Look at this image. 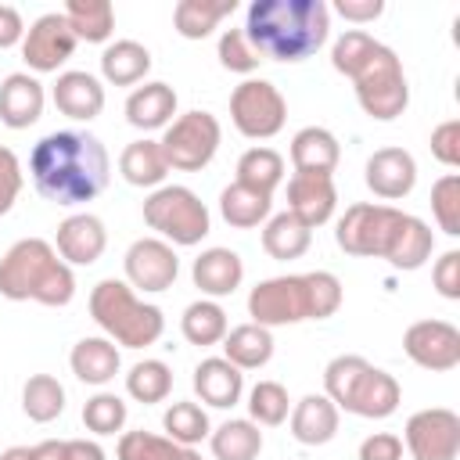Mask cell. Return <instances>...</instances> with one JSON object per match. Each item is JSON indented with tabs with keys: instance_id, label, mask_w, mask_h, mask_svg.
<instances>
[{
	"instance_id": "cell-54",
	"label": "cell",
	"mask_w": 460,
	"mask_h": 460,
	"mask_svg": "<svg viewBox=\"0 0 460 460\" xmlns=\"http://www.w3.org/2000/svg\"><path fill=\"white\" fill-rule=\"evenodd\" d=\"M65 446H68V460H108V453L93 438H65Z\"/></svg>"
},
{
	"instance_id": "cell-18",
	"label": "cell",
	"mask_w": 460,
	"mask_h": 460,
	"mask_svg": "<svg viewBox=\"0 0 460 460\" xmlns=\"http://www.w3.org/2000/svg\"><path fill=\"white\" fill-rule=\"evenodd\" d=\"M47 90L32 72H11L0 79V122L7 129H29L43 119Z\"/></svg>"
},
{
	"instance_id": "cell-52",
	"label": "cell",
	"mask_w": 460,
	"mask_h": 460,
	"mask_svg": "<svg viewBox=\"0 0 460 460\" xmlns=\"http://www.w3.org/2000/svg\"><path fill=\"white\" fill-rule=\"evenodd\" d=\"M334 11L352 25H367L385 14V0H334Z\"/></svg>"
},
{
	"instance_id": "cell-45",
	"label": "cell",
	"mask_w": 460,
	"mask_h": 460,
	"mask_svg": "<svg viewBox=\"0 0 460 460\" xmlns=\"http://www.w3.org/2000/svg\"><path fill=\"white\" fill-rule=\"evenodd\" d=\"M431 216L442 234L460 237V176L446 172L431 183Z\"/></svg>"
},
{
	"instance_id": "cell-25",
	"label": "cell",
	"mask_w": 460,
	"mask_h": 460,
	"mask_svg": "<svg viewBox=\"0 0 460 460\" xmlns=\"http://www.w3.org/2000/svg\"><path fill=\"white\" fill-rule=\"evenodd\" d=\"M176 119V90L162 79L155 83H144V86H133L129 97H126V122L133 129H165L169 122Z\"/></svg>"
},
{
	"instance_id": "cell-14",
	"label": "cell",
	"mask_w": 460,
	"mask_h": 460,
	"mask_svg": "<svg viewBox=\"0 0 460 460\" xmlns=\"http://www.w3.org/2000/svg\"><path fill=\"white\" fill-rule=\"evenodd\" d=\"M402 352L420 370H453L460 367V331L449 320H417L402 331Z\"/></svg>"
},
{
	"instance_id": "cell-5",
	"label": "cell",
	"mask_w": 460,
	"mask_h": 460,
	"mask_svg": "<svg viewBox=\"0 0 460 460\" xmlns=\"http://www.w3.org/2000/svg\"><path fill=\"white\" fill-rule=\"evenodd\" d=\"M90 316L104 331V338H111L122 349H147L165 331L162 309L144 302L126 280H115V277H104L93 284Z\"/></svg>"
},
{
	"instance_id": "cell-19",
	"label": "cell",
	"mask_w": 460,
	"mask_h": 460,
	"mask_svg": "<svg viewBox=\"0 0 460 460\" xmlns=\"http://www.w3.org/2000/svg\"><path fill=\"white\" fill-rule=\"evenodd\" d=\"M50 101L61 115H68L75 122H90L104 111V83L83 68L58 72V83L50 86Z\"/></svg>"
},
{
	"instance_id": "cell-35",
	"label": "cell",
	"mask_w": 460,
	"mask_h": 460,
	"mask_svg": "<svg viewBox=\"0 0 460 460\" xmlns=\"http://www.w3.org/2000/svg\"><path fill=\"white\" fill-rule=\"evenodd\" d=\"M180 331L190 345L198 349H208V345H219L230 331V320H226V309L216 302V298H198L183 309L180 316Z\"/></svg>"
},
{
	"instance_id": "cell-2",
	"label": "cell",
	"mask_w": 460,
	"mask_h": 460,
	"mask_svg": "<svg viewBox=\"0 0 460 460\" xmlns=\"http://www.w3.org/2000/svg\"><path fill=\"white\" fill-rule=\"evenodd\" d=\"M241 32L259 58L305 61L331 40V7L323 0H252Z\"/></svg>"
},
{
	"instance_id": "cell-49",
	"label": "cell",
	"mask_w": 460,
	"mask_h": 460,
	"mask_svg": "<svg viewBox=\"0 0 460 460\" xmlns=\"http://www.w3.org/2000/svg\"><path fill=\"white\" fill-rule=\"evenodd\" d=\"M431 155L446 165L456 169L460 165V119H446L431 129Z\"/></svg>"
},
{
	"instance_id": "cell-8",
	"label": "cell",
	"mask_w": 460,
	"mask_h": 460,
	"mask_svg": "<svg viewBox=\"0 0 460 460\" xmlns=\"http://www.w3.org/2000/svg\"><path fill=\"white\" fill-rule=\"evenodd\" d=\"M402 208L395 205H381V201H356L345 208V216L334 226V241L345 255L356 259H385L395 230L402 223Z\"/></svg>"
},
{
	"instance_id": "cell-55",
	"label": "cell",
	"mask_w": 460,
	"mask_h": 460,
	"mask_svg": "<svg viewBox=\"0 0 460 460\" xmlns=\"http://www.w3.org/2000/svg\"><path fill=\"white\" fill-rule=\"evenodd\" d=\"M32 456L36 460H68V446H65V438H43L40 446H32Z\"/></svg>"
},
{
	"instance_id": "cell-22",
	"label": "cell",
	"mask_w": 460,
	"mask_h": 460,
	"mask_svg": "<svg viewBox=\"0 0 460 460\" xmlns=\"http://www.w3.org/2000/svg\"><path fill=\"white\" fill-rule=\"evenodd\" d=\"M190 385H194V395H198L205 406H212V410H230V406H237L241 395H244V370H237V367H234L230 359H223V356H208V359H201V363L194 367Z\"/></svg>"
},
{
	"instance_id": "cell-37",
	"label": "cell",
	"mask_w": 460,
	"mask_h": 460,
	"mask_svg": "<svg viewBox=\"0 0 460 460\" xmlns=\"http://www.w3.org/2000/svg\"><path fill=\"white\" fill-rule=\"evenodd\" d=\"M237 183L262 190V194H273L284 183V155L273 147H262V144L248 147L237 158Z\"/></svg>"
},
{
	"instance_id": "cell-20",
	"label": "cell",
	"mask_w": 460,
	"mask_h": 460,
	"mask_svg": "<svg viewBox=\"0 0 460 460\" xmlns=\"http://www.w3.org/2000/svg\"><path fill=\"white\" fill-rule=\"evenodd\" d=\"M338 424H341V410L323 392H309L298 402H291L288 428L291 438L302 446H327L338 435Z\"/></svg>"
},
{
	"instance_id": "cell-51",
	"label": "cell",
	"mask_w": 460,
	"mask_h": 460,
	"mask_svg": "<svg viewBox=\"0 0 460 460\" xmlns=\"http://www.w3.org/2000/svg\"><path fill=\"white\" fill-rule=\"evenodd\" d=\"M359 460H402V438L392 431H374L359 442Z\"/></svg>"
},
{
	"instance_id": "cell-9",
	"label": "cell",
	"mask_w": 460,
	"mask_h": 460,
	"mask_svg": "<svg viewBox=\"0 0 460 460\" xmlns=\"http://www.w3.org/2000/svg\"><path fill=\"white\" fill-rule=\"evenodd\" d=\"M219 140H223V126L212 111H183L176 115L165 129H162V155L169 162V169H180V172H201L216 151H219Z\"/></svg>"
},
{
	"instance_id": "cell-32",
	"label": "cell",
	"mask_w": 460,
	"mask_h": 460,
	"mask_svg": "<svg viewBox=\"0 0 460 460\" xmlns=\"http://www.w3.org/2000/svg\"><path fill=\"white\" fill-rule=\"evenodd\" d=\"M270 208H273V194L252 190V187H244L237 180L219 190V216L234 230H252V226L266 223L270 219Z\"/></svg>"
},
{
	"instance_id": "cell-10",
	"label": "cell",
	"mask_w": 460,
	"mask_h": 460,
	"mask_svg": "<svg viewBox=\"0 0 460 460\" xmlns=\"http://www.w3.org/2000/svg\"><path fill=\"white\" fill-rule=\"evenodd\" d=\"M230 122L248 140H270L288 122V101L270 79H244L230 93Z\"/></svg>"
},
{
	"instance_id": "cell-30",
	"label": "cell",
	"mask_w": 460,
	"mask_h": 460,
	"mask_svg": "<svg viewBox=\"0 0 460 460\" xmlns=\"http://www.w3.org/2000/svg\"><path fill=\"white\" fill-rule=\"evenodd\" d=\"M119 172H122V180H126L129 187H151V190H155V187L165 183L169 162H165L158 140L140 137V140H133V144L122 147V155H119Z\"/></svg>"
},
{
	"instance_id": "cell-28",
	"label": "cell",
	"mask_w": 460,
	"mask_h": 460,
	"mask_svg": "<svg viewBox=\"0 0 460 460\" xmlns=\"http://www.w3.org/2000/svg\"><path fill=\"white\" fill-rule=\"evenodd\" d=\"M219 345H223V359H230L237 370H259L273 359V331L252 320L230 327Z\"/></svg>"
},
{
	"instance_id": "cell-26",
	"label": "cell",
	"mask_w": 460,
	"mask_h": 460,
	"mask_svg": "<svg viewBox=\"0 0 460 460\" xmlns=\"http://www.w3.org/2000/svg\"><path fill=\"white\" fill-rule=\"evenodd\" d=\"M341 162V144L327 126H302L291 137V165L295 172H320L331 176Z\"/></svg>"
},
{
	"instance_id": "cell-44",
	"label": "cell",
	"mask_w": 460,
	"mask_h": 460,
	"mask_svg": "<svg viewBox=\"0 0 460 460\" xmlns=\"http://www.w3.org/2000/svg\"><path fill=\"white\" fill-rule=\"evenodd\" d=\"M126 399L115 392H97L83 402V424L93 435H115L126 428Z\"/></svg>"
},
{
	"instance_id": "cell-29",
	"label": "cell",
	"mask_w": 460,
	"mask_h": 460,
	"mask_svg": "<svg viewBox=\"0 0 460 460\" xmlns=\"http://www.w3.org/2000/svg\"><path fill=\"white\" fill-rule=\"evenodd\" d=\"M151 72V50L137 40H115L101 50V75L111 86H137Z\"/></svg>"
},
{
	"instance_id": "cell-7",
	"label": "cell",
	"mask_w": 460,
	"mask_h": 460,
	"mask_svg": "<svg viewBox=\"0 0 460 460\" xmlns=\"http://www.w3.org/2000/svg\"><path fill=\"white\" fill-rule=\"evenodd\" d=\"M144 223L155 230V237L169 241L172 248H194L212 230L208 205L183 183L155 187L144 198Z\"/></svg>"
},
{
	"instance_id": "cell-13",
	"label": "cell",
	"mask_w": 460,
	"mask_h": 460,
	"mask_svg": "<svg viewBox=\"0 0 460 460\" xmlns=\"http://www.w3.org/2000/svg\"><path fill=\"white\" fill-rule=\"evenodd\" d=\"M75 47H79V40H75L68 18L61 11H47L22 36V61L32 72H58L75 54Z\"/></svg>"
},
{
	"instance_id": "cell-11",
	"label": "cell",
	"mask_w": 460,
	"mask_h": 460,
	"mask_svg": "<svg viewBox=\"0 0 460 460\" xmlns=\"http://www.w3.org/2000/svg\"><path fill=\"white\" fill-rule=\"evenodd\" d=\"M402 446L413 460H456L460 456V417L446 406L417 410L402 428Z\"/></svg>"
},
{
	"instance_id": "cell-1",
	"label": "cell",
	"mask_w": 460,
	"mask_h": 460,
	"mask_svg": "<svg viewBox=\"0 0 460 460\" xmlns=\"http://www.w3.org/2000/svg\"><path fill=\"white\" fill-rule=\"evenodd\" d=\"M29 176L40 198L54 205H86L93 201L111 176V158L104 144L86 129H54L36 140L29 151Z\"/></svg>"
},
{
	"instance_id": "cell-17",
	"label": "cell",
	"mask_w": 460,
	"mask_h": 460,
	"mask_svg": "<svg viewBox=\"0 0 460 460\" xmlns=\"http://www.w3.org/2000/svg\"><path fill=\"white\" fill-rule=\"evenodd\" d=\"M338 208V187L334 176L320 172H291L288 180V212L298 216L309 230L323 226Z\"/></svg>"
},
{
	"instance_id": "cell-46",
	"label": "cell",
	"mask_w": 460,
	"mask_h": 460,
	"mask_svg": "<svg viewBox=\"0 0 460 460\" xmlns=\"http://www.w3.org/2000/svg\"><path fill=\"white\" fill-rule=\"evenodd\" d=\"M216 58H219V65H223L226 72H237V75H248V79H252V72H255L259 61H262L241 29H223V32H219Z\"/></svg>"
},
{
	"instance_id": "cell-24",
	"label": "cell",
	"mask_w": 460,
	"mask_h": 460,
	"mask_svg": "<svg viewBox=\"0 0 460 460\" xmlns=\"http://www.w3.org/2000/svg\"><path fill=\"white\" fill-rule=\"evenodd\" d=\"M68 367L72 374L83 381V385H93V388H104L108 381H115L119 367H122V356H119V345L104 334H90V338H79L68 352Z\"/></svg>"
},
{
	"instance_id": "cell-40",
	"label": "cell",
	"mask_w": 460,
	"mask_h": 460,
	"mask_svg": "<svg viewBox=\"0 0 460 460\" xmlns=\"http://www.w3.org/2000/svg\"><path fill=\"white\" fill-rule=\"evenodd\" d=\"M162 428H165V438H172L176 446H198V442H205L208 431H212L205 406H198V402H190V399L172 402V406L162 413Z\"/></svg>"
},
{
	"instance_id": "cell-48",
	"label": "cell",
	"mask_w": 460,
	"mask_h": 460,
	"mask_svg": "<svg viewBox=\"0 0 460 460\" xmlns=\"http://www.w3.org/2000/svg\"><path fill=\"white\" fill-rule=\"evenodd\" d=\"M22 183H25V172H22V162L11 147H0V216H7L22 194Z\"/></svg>"
},
{
	"instance_id": "cell-39",
	"label": "cell",
	"mask_w": 460,
	"mask_h": 460,
	"mask_svg": "<svg viewBox=\"0 0 460 460\" xmlns=\"http://www.w3.org/2000/svg\"><path fill=\"white\" fill-rule=\"evenodd\" d=\"M172 392V370L169 363L162 359H140L129 367L126 374V395L144 402V406H155V402H165Z\"/></svg>"
},
{
	"instance_id": "cell-43",
	"label": "cell",
	"mask_w": 460,
	"mask_h": 460,
	"mask_svg": "<svg viewBox=\"0 0 460 460\" xmlns=\"http://www.w3.org/2000/svg\"><path fill=\"white\" fill-rule=\"evenodd\" d=\"M180 449L183 446L155 431H122L115 446V460H180Z\"/></svg>"
},
{
	"instance_id": "cell-4",
	"label": "cell",
	"mask_w": 460,
	"mask_h": 460,
	"mask_svg": "<svg viewBox=\"0 0 460 460\" xmlns=\"http://www.w3.org/2000/svg\"><path fill=\"white\" fill-rule=\"evenodd\" d=\"M0 295L11 302H40L61 309L75 298V273L50 241L22 237L0 259Z\"/></svg>"
},
{
	"instance_id": "cell-23",
	"label": "cell",
	"mask_w": 460,
	"mask_h": 460,
	"mask_svg": "<svg viewBox=\"0 0 460 460\" xmlns=\"http://www.w3.org/2000/svg\"><path fill=\"white\" fill-rule=\"evenodd\" d=\"M399 402H402L399 381L381 367H367V374L356 381V388L345 402V413H356L367 420H385L399 410Z\"/></svg>"
},
{
	"instance_id": "cell-41",
	"label": "cell",
	"mask_w": 460,
	"mask_h": 460,
	"mask_svg": "<svg viewBox=\"0 0 460 460\" xmlns=\"http://www.w3.org/2000/svg\"><path fill=\"white\" fill-rule=\"evenodd\" d=\"M244 406H248V420H255L259 428H277L291 413V399H288V388L280 381H259V385H252Z\"/></svg>"
},
{
	"instance_id": "cell-6",
	"label": "cell",
	"mask_w": 460,
	"mask_h": 460,
	"mask_svg": "<svg viewBox=\"0 0 460 460\" xmlns=\"http://www.w3.org/2000/svg\"><path fill=\"white\" fill-rule=\"evenodd\" d=\"M349 83L356 90V101L359 108L377 119V122H392L406 111L410 104V83H406V72H402V61L399 54L374 40L370 50L359 58V65L349 72Z\"/></svg>"
},
{
	"instance_id": "cell-16",
	"label": "cell",
	"mask_w": 460,
	"mask_h": 460,
	"mask_svg": "<svg viewBox=\"0 0 460 460\" xmlns=\"http://www.w3.org/2000/svg\"><path fill=\"white\" fill-rule=\"evenodd\" d=\"M108 248V230L104 219L93 212H72L58 223L54 234V252L68 262V266H93Z\"/></svg>"
},
{
	"instance_id": "cell-21",
	"label": "cell",
	"mask_w": 460,
	"mask_h": 460,
	"mask_svg": "<svg viewBox=\"0 0 460 460\" xmlns=\"http://www.w3.org/2000/svg\"><path fill=\"white\" fill-rule=\"evenodd\" d=\"M190 280L201 291V298H226L241 288L244 280V262L234 248H205L190 262Z\"/></svg>"
},
{
	"instance_id": "cell-56",
	"label": "cell",
	"mask_w": 460,
	"mask_h": 460,
	"mask_svg": "<svg viewBox=\"0 0 460 460\" xmlns=\"http://www.w3.org/2000/svg\"><path fill=\"white\" fill-rule=\"evenodd\" d=\"M0 460H36V456H32V446H11L0 453Z\"/></svg>"
},
{
	"instance_id": "cell-38",
	"label": "cell",
	"mask_w": 460,
	"mask_h": 460,
	"mask_svg": "<svg viewBox=\"0 0 460 460\" xmlns=\"http://www.w3.org/2000/svg\"><path fill=\"white\" fill-rule=\"evenodd\" d=\"M22 410L36 424H50L65 413V385L54 374H32L22 385Z\"/></svg>"
},
{
	"instance_id": "cell-50",
	"label": "cell",
	"mask_w": 460,
	"mask_h": 460,
	"mask_svg": "<svg viewBox=\"0 0 460 460\" xmlns=\"http://www.w3.org/2000/svg\"><path fill=\"white\" fill-rule=\"evenodd\" d=\"M431 284H435V291H438L442 298H449V302L460 298V252H456V248H449V252H442V255L435 259V266H431Z\"/></svg>"
},
{
	"instance_id": "cell-27",
	"label": "cell",
	"mask_w": 460,
	"mask_h": 460,
	"mask_svg": "<svg viewBox=\"0 0 460 460\" xmlns=\"http://www.w3.org/2000/svg\"><path fill=\"white\" fill-rule=\"evenodd\" d=\"M431 252H435V234H431V226H428L420 216H410V212H406L402 223H399V230H395V241H392L385 262H388L392 270L413 273V270H420V266L431 259Z\"/></svg>"
},
{
	"instance_id": "cell-42",
	"label": "cell",
	"mask_w": 460,
	"mask_h": 460,
	"mask_svg": "<svg viewBox=\"0 0 460 460\" xmlns=\"http://www.w3.org/2000/svg\"><path fill=\"white\" fill-rule=\"evenodd\" d=\"M367 367H370V363H367L363 356H356V352L334 356V359L323 367V395H327L338 410H345V402H349L356 381L367 374Z\"/></svg>"
},
{
	"instance_id": "cell-57",
	"label": "cell",
	"mask_w": 460,
	"mask_h": 460,
	"mask_svg": "<svg viewBox=\"0 0 460 460\" xmlns=\"http://www.w3.org/2000/svg\"><path fill=\"white\" fill-rule=\"evenodd\" d=\"M180 460H205V456H201L194 446H183V449H180Z\"/></svg>"
},
{
	"instance_id": "cell-15",
	"label": "cell",
	"mask_w": 460,
	"mask_h": 460,
	"mask_svg": "<svg viewBox=\"0 0 460 460\" xmlns=\"http://www.w3.org/2000/svg\"><path fill=\"white\" fill-rule=\"evenodd\" d=\"M367 190L385 201H402L417 187V162L406 147H377L363 165Z\"/></svg>"
},
{
	"instance_id": "cell-47",
	"label": "cell",
	"mask_w": 460,
	"mask_h": 460,
	"mask_svg": "<svg viewBox=\"0 0 460 460\" xmlns=\"http://www.w3.org/2000/svg\"><path fill=\"white\" fill-rule=\"evenodd\" d=\"M370 43H374L370 32H363V29H345V32L331 43V65H334V72L349 79V72L359 65V58L370 50Z\"/></svg>"
},
{
	"instance_id": "cell-12",
	"label": "cell",
	"mask_w": 460,
	"mask_h": 460,
	"mask_svg": "<svg viewBox=\"0 0 460 460\" xmlns=\"http://www.w3.org/2000/svg\"><path fill=\"white\" fill-rule=\"evenodd\" d=\"M122 270H126V284L133 291L158 295V291H169L176 284V277H180V255L162 237H137L126 248V255H122Z\"/></svg>"
},
{
	"instance_id": "cell-53",
	"label": "cell",
	"mask_w": 460,
	"mask_h": 460,
	"mask_svg": "<svg viewBox=\"0 0 460 460\" xmlns=\"http://www.w3.org/2000/svg\"><path fill=\"white\" fill-rule=\"evenodd\" d=\"M22 36H25V22H22L18 7L0 4V50L18 47V43H22Z\"/></svg>"
},
{
	"instance_id": "cell-31",
	"label": "cell",
	"mask_w": 460,
	"mask_h": 460,
	"mask_svg": "<svg viewBox=\"0 0 460 460\" xmlns=\"http://www.w3.org/2000/svg\"><path fill=\"white\" fill-rule=\"evenodd\" d=\"M309 244H313V230L298 216H291L288 208L262 223V252L277 262L302 259L309 252Z\"/></svg>"
},
{
	"instance_id": "cell-36",
	"label": "cell",
	"mask_w": 460,
	"mask_h": 460,
	"mask_svg": "<svg viewBox=\"0 0 460 460\" xmlns=\"http://www.w3.org/2000/svg\"><path fill=\"white\" fill-rule=\"evenodd\" d=\"M79 43H108L115 32V7L111 0H68L61 11Z\"/></svg>"
},
{
	"instance_id": "cell-34",
	"label": "cell",
	"mask_w": 460,
	"mask_h": 460,
	"mask_svg": "<svg viewBox=\"0 0 460 460\" xmlns=\"http://www.w3.org/2000/svg\"><path fill=\"white\" fill-rule=\"evenodd\" d=\"M234 11H237V0H180L172 7V25L183 40H205Z\"/></svg>"
},
{
	"instance_id": "cell-33",
	"label": "cell",
	"mask_w": 460,
	"mask_h": 460,
	"mask_svg": "<svg viewBox=\"0 0 460 460\" xmlns=\"http://www.w3.org/2000/svg\"><path fill=\"white\" fill-rule=\"evenodd\" d=\"M208 446L216 460H255L262 453V431L248 417H230L208 431Z\"/></svg>"
},
{
	"instance_id": "cell-3",
	"label": "cell",
	"mask_w": 460,
	"mask_h": 460,
	"mask_svg": "<svg viewBox=\"0 0 460 460\" xmlns=\"http://www.w3.org/2000/svg\"><path fill=\"white\" fill-rule=\"evenodd\" d=\"M341 280L331 270L266 277L248 291V316L259 327H288L302 320H327L341 309Z\"/></svg>"
}]
</instances>
